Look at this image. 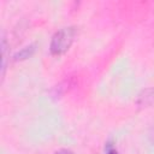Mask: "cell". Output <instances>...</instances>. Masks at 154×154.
<instances>
[{
	"mask_svg": "<svg viewBox=\"0 0 154 154\" xmlns=\"http://www.w3.org/2000/svg\"><path fill=\"white\" fill-rule=\"evenodd\" d=\"M75 34H76V30L72 26L63 28L59 31H57L53 35L51 41V47H49L51 53L54 55H60L65 53L70 48L71 43L73 42Z\"/></svg>",
	"mask_w": 154,
	"mask_h": 154,
	"instance_id": "cell-1",
	"label": "cell"
},
{
	"mask_svg": "<svg viewBox=\"0 0 154 154\" xmlns=\"http://www.w3.org/2000/svg\"><path fill=\"white\" fill-rule=\"evenodd\" d=\"M137 105L140 106H152L154 105V87L144 89L137 99Z\"/></svg>",
	"mask_w": 154,
	"mask_h": 154,
	"instance_id": "cell-2",
	"label": "cell"
},
{
	"mask_svg": "<svg viewBox=\"0 0 154 154\" xmlns=\"http://www.w3.org/2000/svg\"><path fill=\"white\" fill-rule=\"evenodd\" d=\"M35 48L34 46H28V47H24L22 51H19L18 53L14 54V59L16 60H19V59H25V58H29L32 53H34Z\"/></svg>",
	"mask_w": 154,
	"mask_h": 154,
	"instance_id": "cell-3",
	"label": "cell"
},
{
	"mask_svg": "<svg viewBox=\"0 0 154 154\" xmlns=\"http://www.w3.org/2000/svg\"><path fill=\"white\" fill-rule=\"evenodd\" d=\"M55 154H71L69 150H60V152H58V153H55Z\"/></svg>",
	"mask_w": 154,
	"mask_h": 154,
	"instance_id": "cell-4",
	"label": "cell"
},
{
	"mask_svg": "<svg viewBox=\"0 0 154 154\" xmlns=\"http://www.w3.org/2000/svg\"><path fill=\"white\" fill-rule=\"evenodd\" d=\"M109 154H117V153H114V152H109Z\"/></svg>",
	"mask_w": 154,
	"mask_h": 154,
	"instance_id": "cell-5",
	"label": "cell"
}]
</instances>
